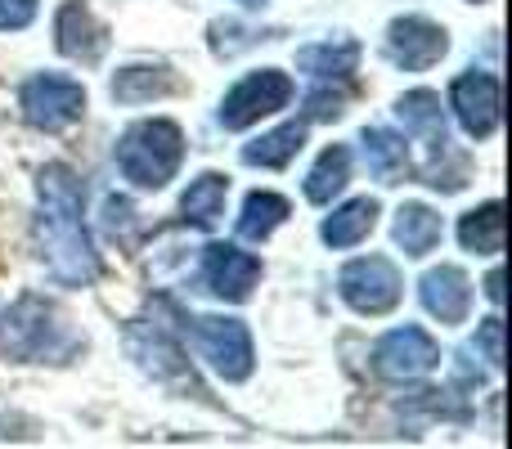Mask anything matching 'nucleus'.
Returning <instances> with one entry per match:
<instances>
[{
	"label": "nucleus",
	"mask_w": 512,
	"mask_h": 449,
	"mask_svg": "<svg viewBox=\"0 0 512 449\" xmlns=\"http://www.w3.org/2000/svg\"><path fill=\"white\" fill-rule=\"evenodd\" d=\"M36 252L63 288H90L104 270L86 229V185L68 162H45L36 176Z\"/></svg>",
	"instance_id": "1"
},
{
	"label": "nucleus",
	"mask_w": 512,
	"mask_h": 449,
	"mask_svg": "<svg viewBox=\"0 0 512 449\" xmlns=\"http://www.w3.org/2000/svg\"><path fill=\"white\" fill-rule=\"evenodd\" d=\"M81 333L68 328V315H63L54 301L45 297H18L14 306L0 315V355L18 364H68L72 355L81 351Z\"/></svg>",
	"instance_id": "2"
},
{
	"label": "nucleus",
	"mask_w": 512,
	"mask_h": 449,
	"mask_svg": "<svg viewBox=\"0 0 512 449\" xmlns=\"http://www.w3.org/2000/svg\"><path fill=\"white\" fill-rule=\"evenodd\" d=\"M113 158L135 189H167L185 162V131L171 117H144L122 131Z\"/></svg>",
	"instance_id": "3"
},
{
	"label": "nucleus",
	"mask_w": 512,
	"mask_h": 449,
	"mask_svg": "<svg viewBox=\"0 0 512 449\" xmlns=\"http://www.w3.org/2000/svg\"><path fill=\"white\" fill-rule=\"evenodd\" d=\"M396 117L405 126V135H414L423 144V180L441 194H454L463 189V158L450 149V126H445V108L441 95L427 86L405 90L396 99Z\"/></svg>",
	"instance_id": "4"
},
{
	"label": "nucleus",
	"mask_w": 512,
	"mask_h": 449,
	"mask_svg": "<svg viewBox=\"0 0 512 449\" xmlns=\"http://www.w3.org/2000/svg\"><path fill=\"white\" fill-rule=\"evenodd\" d=\"M18 113L32 131L59 135L86 117V86L72 77H59V72H36L18 86Z\"/></svg>",
	"instance_id": "5"
},
{
	"label": "nucleus",
	"mask_w": 512,
	"mask_h": 449,
	"mask_svg": "<svg viewBox=\"0 0 512 449\" xmlns=\"http://www.w3.org/2000/svg\"><path fill=\"white\" fill-rule=\"evenodd\" d=\"M337 297H342L355 315L378 319V315H391V310L400 306L405 279H400L391 256H378V252L355 256V261H346L342 274H337Z\"/></svg>",
	"instance_id": "6"
},
{
	"label": "nucleus",
	"mask_w": 512,
	"mask_h": 449,
	"mask_svg": "<svg viewBox=\"0 0 512 449\" xmlns=\"http://www.w3.org/2000/svg\"><path fill=\"white\" fill-rule=\"evenodd\" d=\"M292 95H297V86H292V77L283 68L248 72V77L221 99L216 122H221L225 131H248V126L261 122V117H274L279 108H288Z\"/></svg>",
	"instance_id": "7"
},
{
	"label": "nucleus",
	"mask_w": 512,
	"mask_h": 449,
	"mask_svg": "<svg viewBox=\"0 0 512 449\" xmlns=\"http://www.w3.org/2000/svg\"><path fill=\"white\" fill-rule=\"evenodd\" d=\"M189 337H194L198 355H203L225 382H248L252 378L256 351H252V333H248L243 319H225V315L189 319Z\"/></svg>",
	"instance_id": "8"
},
{
	"label": "nucleus",
	"mask_w": 512,
	"mask_h": 449,
	"mask_svg": "<svg viewBox=\"0 0 512 449\" xmlns=\"http://www.w3.org/2000/svg\"><path fill=\"white\" fill-rule=\"evenodd\" d=\"M436 364H441V346L418 324L391 328V333H382L378 346H373V373H378L382 382H396V387L427 378Z\"/></svg>",
	"instance_id": "9"
},
{
	"label": "nucleus",
	"mask_w": 512,
	"mask_h": 449,
	"mask_svg": "<svg viewBox=\"0 0 512 449\" xmlns=\"http://www.w3.org/2000/svg\"><path fill=\"white\" fill-rule=\"evenodd\" d=\"M450 108L468 140H490L499 131V122H504V86H499L495 72L468 68L463 77H454Z\"/></svg>",
	"instance_id": "10"
},
{
	"label": "nucleus",
	"mask_w": 512,
	"mask_h": 449,
	"mask_svg": "<svg viewBox=\"0 0 512 449\" xmlns=\"http://www.w3.org/2000/svg\"><path fill=\"white\" fill-rule=\"evenodd\" d=\"M382 50H387V59L396 63V68L427 72L450 54V32L423 14H405L387 27V45H382Z\"/></svg>",
	"instance_id": "11"
},
{
	"label": "nucleus",
	"mask_w": 512,
	"mask_h": 449,
	"mask_svg": "<svg viewBox=\"0 0 512 449\" xmlns=\"http://www.w3.org/2000/svg\"><path fill=\"white\" fill-rule=\"evenodd\" d=\"M126 351H131V360L140 364L153 382H176L180 378V382L194 387L185 351H180V342L171 337V328L158 324V319H135V324L126 328Z\"/></svg>",
	"instance_id": "12"
},
{
	"label": "nucleus",
	"mask_w": 512,
	"mask_h": 449,
	"mask_svg": "<svg viewBox=\"0 0 512 449\" xmlns=\"http://www.w3.org/2000/svg\"><path fill=\"white\" fill-rule=\"evenodd\" d=\"M54 45H59L63 59L95 68L108 50V27L99 23L86 0H63L59 14H54Z\"/></svg>",
	"instance_id": "13"
},
{
	"label": "nucleus",
	"mask_w": 512,
	"mask_h": 449,
	"mask_svg": "<svg viewBox=\"0 0 512 449\" xmlns=\"http://www.w3.org/2000/svg\"><path fill=\"white\" fill-rule=\"evenodd\" d=\"M203 283L221 301H248L261 283V261L239 243H207L203 247Z\"/></svg>",
	"instance_id": "14"
},
{
	"label": "nucleus",
	"mask_w": 512,
	"mask_h": 449,
	"mask_svg": "<svg viewBox=\"0 0 512 449\" xmlns=\"http://www.w3.org/2000/svg\"><path fill=\"white\" fill-rule=\"evenodd\" d=\"M418 297H423V310L441 324H463L472 310V279L459 270V265H436L418 279Z\"/></svg>",
	"instance_id": "15"
},
{
	"label": "nucleus",
	"mask_w": 512,
	"mask_h": 449,
	"mask_svg": "<svg viewBox=\"0 0 512 449\" xmlns=\"http://www.w3.org/2000/svg\"><path fill=\"white\" fill-rule=\"evenodd\" d=\"M297 68L324 86H351L355 68H360V41H324V45H306L297 50Z\"/></svg>",
	"instance_id": "16"
},
{
	"label": "nucleus",
	"mask_w": 512,
	"mask_h": 449,
	"mask_svg": "<svg viewBox=\"0 0 512 449\" xmlns=\"http://www.w3.org/2000/svg\"><path fill=\"white\" fill-rule=\"evenodd\" d=\"M360 144H364V162H369V171L382 185H405L409 171H414L405 135H396L391 126H364Z\"/></svg>",
	"instance_id": "17"
},
{
	"label": "nucleus",
	"mask_w": 512,
	"mask_h": 449,
	"mask_svg": "<svg viewBox=\"0 0 512 449\" xmlns=\"http://www.w3.org/2000/svg\"><path fill=\"white\" fill-rule=\"evenodd\" d=\"M113 99L117 104H153V99H167L180 90L176 72L162 68V63H126L113 77Z\"/></svg>",
	"instance_id": "18"
},
{
	"label": "nucleus",
	"mask_w": 512,
	"mask_h": 449,
	"mask_svg": "<svg viewBox=\"0 0 512 449\" xmlns=\"http://www.w3.org/2000/svg\"><path fill=\"white\" fill-rule=\"evenodd\" d=\"M459 243L477 256H499L508 243V221H504V203L490 198V203L472 207L468 216L459 221Z\"/></svg>",
	"instance_id": "19"
},
{
	"label": "nucleus",
	"mask_w": 512,
	"mask_h": 449,
	"mask_svg": "<svg viewBox=\"0 0 512 449\" xmlns=\"http://www.w3.org/2000/svg\"><path fill=\"white\" fill-rule=\"evenodd\" d=\"M373 225H378V198H351V203H342L333 216H324L319 238H324L328 247H355L373 234Z\"/></svg>",
	"instance_id": "20"
},
{
	"label": "nucleus",
	"mask_w": 512,
	"mask_h": 449,
	"mask_svg": "<svg viewBox=\"0 0 512 449\" xmlns=\"http://www.w3.org/2000/svg\"><path fill=\"white\" fill-rule=\"evenodd\" d=\"M306 131H310L306 117H301V122L274 126L270 135H261V140H252V144H243V162H248V167H265V171L288 167V162L301 153V144H306Z\"/></svg>",
	"instance_id": "21"
},
{
	"label": "nucleus",
	"mask_w": 512,
	"mask_h": 449,
	"mask_svg": "<svg viewBox=\"0 0 512 449\" xmlns=\"http://www.w3.org/2000/svg\"><path fill=\"white\" fill-rule=\"evenodd\" d=\"M225 198H230V176L203 171V176L185 189V198H180V216H185V225L212 229L225 216Z\"/></svg>",
	"instance_id": "22"
},
{
	"label": "nucleus",
	"mask_w": 512,
	"mask_h": 449,
	"mask_svg": "<svg viewBox=\"0 0 512 449\" xmlns=\"http://www.w3.org/2000/svg\"><path fill=\"white\" fill-rule=\"evenodd\" d=\"M346 185H351V149L346 144H328L306 176V198L315 207H328Z\"/></svg>",
	"instance_id": "23"
},
{
	"label": "nucleus",
	"mask_w": 512,
	"mask_h": 449,
	"mask_svg": "<svg viewBox=\"0 0 512 449\" xmlns=\"http://www.w3.org/2000/svg\"><path fill=\"white\" fill-rule=\"evenodd\" d=\"M391 234H396V243L405 247V256H427V252H436L445 229H441V216H436L427 203H405L396 212Z\"/></svg>",
	"instance_id": "24"
},
{
	"label": "nucleus",
	"mask_w": 512,
	"mask_h": 449,
	"mask_svg": "<svg viewBox=\"0 0 512 449\" xmlns=\"http://www.w3.org/2000/svg\"><path fill=\"white\" fill-rule=\"evenodd\" d=\"M288 198L283 194H270V189H256V194L243 198V212H239V238L243 243H265L283 221H288Z\"/></svg>",
	"instance_id": "25"
},
{
	"label": "nucleus",
	"mask_w": 512,
	"mask_h": 449,
	"mask_svg": "<svg viewBox=\"0 0 512 449\" xmlns=\"http://www.w3.org/2000/svg\"><path fill=\"white\" fill-rule=\"evenodd\" d=\"M477 346H481V355H486L495 369H504V319L490 315L486 324L477 328Z\"/></svg>",
	"instance_id": "26"
},
{
	"label": "nucleus",
	"mask_w": 512,
	"mask_h": 449,
	"mask_svg": "<svg viewBox=\"0 0 512 449\" xmlns=\"http://www.w3.org/2000/svg\"><path fill=\"white\" fill-rule=\"evenodd\" d=\"M36 18V0H0V32H23Z\"/></svg>",
	"instance_id": "27"
},
{
	"label": "nucleus",
	"mask_w": 512,
	"mask_h": 449,
	"mask_svg": "<svg viewBox=\"0 0 512 449\" xmlns=\"http://www.w3.org/2000/svg\"><path fill=\"white\" fill-rule=\"evenodd\" d=\"M486 297L495 301V306H504V270H490V279H486Z\"/></svg>",
	"instance_id": "28"
},
{
	"label": "nucleus",
	"mask_w": 512,
	"mask_h": 449,
	"mask_svg": "<svg viewBox=\"0 0 512 449\" xmlns=\"http://www.w3.org/2000/svg\"><path fill=\"white\" fill-rule=\"evenodd\" d=\"M239 5H248V9H261V5H265V0H239Z\"/></svg>",
	"instance_id": "29"
},
{
	"label": "nucleus",
	"mask_w": 512,
	"mask_h": 449,
	"mask_svg": "<svg viewBox=\"0 0 512 449\" xmlns=\"http://www.w3.org/2000/svg\"><path fill=\"white\" fill-rule=\"evenodd\" d=\"M472 5H486V0H472Z\"/></svg>",
	"instance_id": "30"
}]
</instances>
